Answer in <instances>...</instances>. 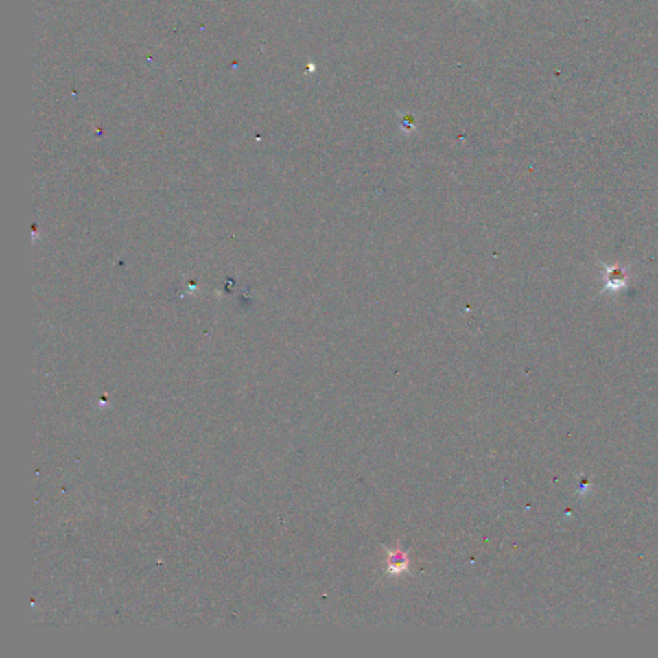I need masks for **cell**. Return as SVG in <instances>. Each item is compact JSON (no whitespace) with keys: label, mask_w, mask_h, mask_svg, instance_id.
I'll list each match as a JSON object with an SVG mask.
<instances>
[{"label":"cell","mask_w":658,"mask_h":658,"mask_svg":"<svg viewBox=\"0 0 658 658\" xmlns=\"http://www.w3.org/2000/svg\"><path fill=\"white\" fill-rule=\"evenodd\" d=\"M603 266H604L603 278L606 283L603 291L618 292L628 285V268H624L620 265H606V263H603Z\"/></svg>","instance_id":"cell-1"},{"label":"cell","mask_w":658,"mask_h":658,"mask_svg":"<svg viewBox=\"0 0 658 658\" xmlns=\"http://www.w3.org/2000/svg\"><path fill=\"white\" fill-rule=\"evenodd\" d=\"M388 565H390V569L394 571V572L404 571L408 567V558L404 553L396 552L392 556H390Z\"/></svg>","instance_id":"cell-2"}]
</instances>
